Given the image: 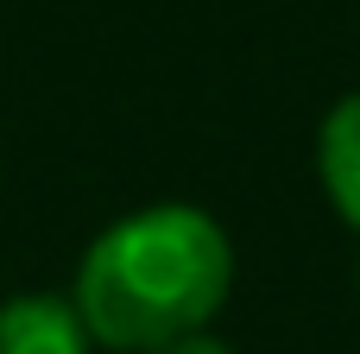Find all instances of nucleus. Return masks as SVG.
Here are the masks:
<instances>
[{"label": "nucleus", "instance_id": "obj_4", "mask_svg": "<svg viewBox=\"0 0 360 354\" xmlns=\"http://www.w3.org/2000/svg\"><path fill=\"white\" fill-rule=\"evenodd\" d=\"M152 354H234V348H228V342H215V336H202V329H196V336H177V342H165V348H152Z\"/></svg>", "mask_w": 360, "mask_h": 354}, {"label": "nucleus", "instance_id": "obj_3", "mask_svg": "<svg viewBox=\"0 0 360 354\" xmlns=\"http://www.w3.org/2000/svg\"><path fill=\"white\" fill-rule=\"evenodd\" d=\"M316 165H323V184L335 196V209L360 228V95H342L323 120V139H316Z\"/></svg>", "mask_w": 360, "mask_h": 354}, {"label": "nucleus", "instance_id": "obj_2", "mask_svg": "<svg viewBox=\"0 0 360 354\" xmlns=\"http://www.w3.org/2000/svg\"><path fill=\"white\" fill-rule=\"evenodd\" d=\"M0 354H89V329L70 298H6L0 304Z\"/></svg>", "mask_w": 360, "mask_h": 354}, {"label": "nucleus", "instance_id": "obj_1", "mask_svg": "<svg viewBox=\"0 0 360 354\" xmlns=\"http://www.w3.org/2000/svg\"><path fill=\"white\" fill-rule=\"evenodd\" d=\"M234 285V247L215 215L190 203H158L89 241L76 266V317L89 342L120 354H152L196 336Z\"/></svg>", "mask_w": 360, "mask_h": 354}]
</instances>
